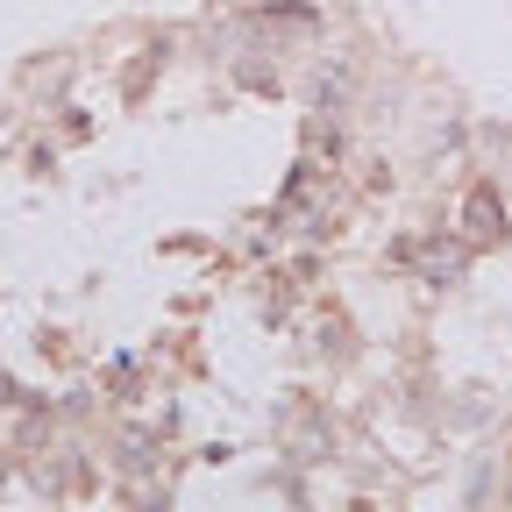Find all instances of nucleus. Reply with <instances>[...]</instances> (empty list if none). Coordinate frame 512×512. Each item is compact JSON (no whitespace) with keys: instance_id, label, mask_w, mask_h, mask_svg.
Returning <instances> with one entry per match:
<instances>
[{"instance_id":"f257e3e1","label":"nucleus","mask_w":512,"mask_h":512,"mask_svg":"<svg viewBox=\"0 0 512 512\" xmlns=\"http://www.w3.org/2000/svg\"><path fill=\"white\" fill-rule=\"evenodd\" d=\"M399 264H413L427 285H456V278H463V264H470V242H448V235L399 242Z\"/></svg>"},{"instance_id":"f03ea898","label":"nucleus","mask_w":512,"mask_h":512,"mask_svg":"<svg viewBox=\"0 0 512 512\" xmlns=\"http://www.w3.org/2000/svg\"><path fill=\"white\" fill-rule=\"evenodd\" d=\"M498 235H505V207H498V192H491V185H477L470 200H463V242L484 249V242H498Z\"/></svg>"}]
</instances>
